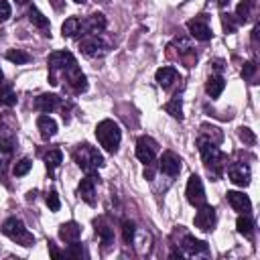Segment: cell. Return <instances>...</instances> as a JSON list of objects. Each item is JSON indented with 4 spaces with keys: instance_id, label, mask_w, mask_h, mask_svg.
I'll return each mask as SVG.
<instances>
[{
    "instance_id": "cell-1",
    "label": "cell",
    "mask_w": 260,
    "mask_h": 260,
    "mask_svg": "<svg viewBox=\"0 0 260 260\" xmlns=\"http://www.w3.org/2000/svg\"><path fill=\"white\" fill-rule=\"evenodd\" d=\"M197 146H199V152L203 156V162L209 171V175H213L215 179L221 177V169H223V162H225V156L223 152L217 148V144H213L211 140L199 136L197 138Z\"/></svg>"
},
{
    "instance_id": "cell-2",
    "label": "cell",
    "mask_w": 260,
    "mask_h": 260,
    "mask_svg": "<svg viewBox=\"0 0 260 260\" xmlns=\"http://www.w3.org/2000/svg\"><path fill=\"white\" fill-rule=\"evenodd\" d=\"M95 136L100 140V144L108 150V152H116L118 146H120V140H122V130L120 126L114 122V120H102L98 126H95Z\"/></svg>"
},
{
    "instance_id": "cell-3",
    "label": "cell",
    "mask_w": 260,
    "mask_h": 260,
    "mask_svg": "<svg viewBox=\"0 0 260 260\" xmlns=\"http://www.w3.org/2000/svg\"><path fill=\"white\" fill-rule=\"evenodd\" d=\"M73 158L79 165V169L85 171V173H95L100 167H104V156L91 144H87V142H83V144H79L75 148Z\"/></svg>"
},
{
    "instance_id": "cell-4",
    "label": "cell",
    "mask_w": 260,
    "mask_h": 260,
    "mask_svg": "<svg viewBox=\"0 0 260 260\" xmlns=\"http://www.w3.org/2000/svg\"><path fill=\"white\" fill-rule=\"evenodd\" d=\"M2 234L8 236L12 242H16V244H20V246H30V244L35 242L32 234L24 228L22 219H18V217H8V219L2 223Z\"/></svg>"
},
{
    "instance_id": "cell-5",
    "label": "cell",
    "mask_w": 260,
    "mask_h": 260,
    "mask_svg": "<svg viewBox=\"0 0 260 260\" xmlns=\"http://www.w3.org/2000/svg\"><path fill=\"white\" fill-rule=\"evenodd\" d=\"M75 63V57L69 53V51H55V53H51L49 55V67H51V83L53 85H57L59 81H57V73L61 71H65L69 65H73Z\"/></svg>"
},
{
    "instance_id": "cell-6",
    "label": "cell",
    "mask_w": 260,
    "mask_h": 260,
    "mask_svg": "<svg viewBox=\"0 0 260 260\" xmlns=\"http://www.w3.org/2000/svg\"><path fill=\"white\" fill-rule=\"evenodd\" d=\"M185 195H187V201L195 207L203 205L205 203V189H203V183L197 175H191L189 181H187V189H185Z\"/></svg>"
},
{
    "instance_id": "cell-7",
    "label": "cell",
    "mask_w": 260,
    "mask_h": 260,
    "mask_svg": "<svg viewBox=\"0 0 260 260\" xmlns=\"http://www.w3.org/2000/svg\"><path fill=\"white\" fill-rule=\"evenodd\" d=\"M156 150H158V144H156L154 138H150V136H142V138H138V142H136V156H138L140 162H144V165L152 162Z\"/></svg>"
},
{
    "instance_id": "cell-8",
    "label": "cell",
    "mask_w": 260,
    "mask_h": 260,
    "mask_svg": "<svg viewBox=\"0 0 260 260\" xmlns=\"http://www.w3.org/2000/svg\"><path fill=\"white\" fill-rule=\"evenodd\" d=\"M217 221V215H215V209L211 205H199V211L195 215V225L201 230V232H211L213 225Z\"/></svg>"
},
{
    "instance_id": "cell-9",
    "label": "cell",
    "mask_w": 260,
    "mask_h": 260,
    "mask_svg": "<svg viewBox=\"0 0 260 260\" xmlns=\"http://www.w3.org/2000/svg\"><path fill=\"white\" fill-rule=\"evenodd\" d=\"M79 49L83 55L87 57H100L106 53V43L98 37V35H87L81 43H79Z\"/></svg>"
},
{
    "instance_id": "cell-10",
    "label": "cell",
    "mask_w": 260,
    "mask_h": 260,
    "mask_svg": "<svg viewBox=\"0 0 260 260\" xmlns=\"http://www.w3.org/2000/svg\"><path fill=\"white\" fill-rule=\"evenodd\" d=\"M228 175H230V181L238 187H246L250 183V167L246 162H232L228 167Z\"/></svg>"
},
{
    "instance_id": "cell-11",
    "label": "cell",
    "mask_w": 260,
    "mask_h": 260,
    "mask_svg": "<svg viewBox=\"0 0 260 260\" xmlns=\"http://www.w3.org/2000/svg\"><path fill=\"white\" fill-rule=\"evenodd\" d=\"M95 175L87 173L85 179H81L79 187H77V195L87 203V205H95Z\"/></svg>"
},
{
    "instance_id": "cell-12",
    "label": "cell",
    "mask_w": 260,
    "mask_h": 260,
    "mask_svg": "<svg viewBox=\"0 0 260 260\" xmlns=\"http://www.w3.org/2000/svg\"><path fill=\"white\" fill-rule=\"evenodd\" d=\"M63 75H65V79L69 81V85H73V89H75L77 93H81V91L87 89V79H85V75L81 73V69L77 67V63L69 65V67L63 71Z\"/></svg>"
},
{
    "instance_id": "cell-13",
    "label": "cell",
    "mask_w": 260,
    "mask_h": 260,
    "mask_svg": "<svg viewBox=\"0 0 260 260\" xmlns=\"http://www.w3.org/2000/svg\"><path fill=\"white\" fill-rule=\"evenodd\" d=\"M158 169H160L165 175L175 177V175H179V171H181V158H179L175 152L167 150V152H162V156H160V165H158Z\"/></svg>"
},
{
    "instance_id": "cell-14",
    "label": "cell",
    "mask_w": 260,
    "mask_h": 260,
    "mask_svg": "<svg viewBox=\"0 0 260 260\" xmlns=\"http://www.w3.org/2000/svg\"><path fill=\"white\" fill-rule=\"evenodd\" d=\"M95 234L100 236L104 248H108V246L114 244V228H112V223L108 221V217H98V219H95Z\"/></svg>"
},
{
    "instance_id": "cell-15",
    "label": "cell",
    "mask_w": 260,
    "mask_h": 260,
    "mask_svg": "<svg viewBox=\"0 0 260 260\" xmlns=\"http://www.w3.org/2000/svg\"><path fill=\"white\" fill-rule=\"evenodd\" d=\"M187 28L189 32L197 39V41H209L211 39V28L207 26V22L203 18H191L187 22Z\"/></svg>"
},
{
    "instance_id": "cell-16",
    "label": "cell",
    "mask_w": 260,
    "mask_h": 260,
    "mask_svg": "<svg viewBox=\"0 0 260 260\" xmlns=\"http://www.w3.org/2000/svg\"><path fill=\"white\" fill-rule=\"evenodd\" d=\"M106 28V16L102 12H93L91 16H87V20L81 22V30H85L87 35H98Z\"/></svg>"
},
{
    "instance_id": "cell-17",
    "label": "cell",
    "mask_w": 260,
    "mask_h": 260,
    "mask_svg": "<svg viewBox=\"0 0 260 260\" xmlns=\"http://www.w3.org/2000/svg\"><path fill=\"white\" fill-rule=\"evenodd\" d=\"M225 197H228L230 205H232L236 211H240V213H248V211L252 209V203H250L248 195H244V193H240V191H228Z\"/></svg>"
},
{
    "instance_id": "cell-18",
    "label": "cell",
    "mask_w": 260,
    "mask_h": 260,
    "mask_svg": "<svg viewBox=\"0 0 260 260\" xmlns=\"http://www.w3.org/2000/svg\"><path fill=\"white\" fill-rule=\"evenodd\" d=\"M181 246H183L185 254H189V256H199V254H207L209 252L207 244L201 242V240H197V238H193V236H185Z\"/></svg>"
},
{
    "instance_id": "cell-19",
    "label": "cell",
    "mask_w": 260,
    "mask_h": 260,
    "mask_svg": "<svg viewBox=\"0 0 260 260\" xmlns=\"http://www.w3.org/2000/svg\"><path fill=\"white\" fill-rule=\"evenodd\" d=\"M79 236H81V225L77 221H67V223H63L59 228V238L63 242H69V244L71 242H77Z\"/></svg>"
},
{
    "instance_id": "cell-20",
    "label": "cell",
    "mask_w": 260,
    "mask_h": 260,
    "mask_svg": "<svg viewBox=\"0 0 260 260\" xmlns=\"http://www.w3.org/2000/svg\"><path fill=\"white\" fill-rule=\"evenodd\" d=\"M35 108L41 110V112H45V114H49L55 108H59V98L55 93H43V95H39L35 100Z\"/></svg>"
},
{
    "instance_id": "cell-21",
    "label": "cell",
    "mask_w": 260,
    "mask_h": 260,
    "mask_svg": "<svg viewBox=\"0 0 260 260\" xmlns=\"http://www.w3.org/2000/svg\"><path fill=\"white\" fill-rule=\"evenodd\" d=\"M37 128L41 130V134L45 138H51V136L57 134V122L51 116H39L37 118Z\"/></svg>"
},
{
    "instance_id": "cell-22",
    "label": "cell",
    "mask_w": 260,
    "mask_h": 260,
    "mask_svg": "<svg viewBox=\"0 0 260 260\" xmlns=\"http://www.w3.org/2000/svg\"><path fill=\"white\" fill-rule=\"evenodd\" d=\"M132 244H134V248H136L138 254H146L148 248H150V234L146 230H138L134 234V238H132Z\"/></svg>"
},
{
    "instance_id": "cell-23",
    "label": "cell",
    "mask_w": 260,
    "mask_h": 260,
    "mask_svg": "<svg viewBox=\"0 0 260 260\" xmlns=\"http://www.w3.org/2000/svg\"><path fill=\"white\" fill-rule=\"evenodd\" d=\"M177 79V69L175 67H160L158 71H156V83L160 85V87H169L173 81Z\"/></svg>"
},
{
    "instance_id": "cell-24",
    "label": "cell",
    "mask_w": 260,
    "mask_h": 260,
    "mask_svg": "<svg viewBox=\"0 0 260 260\" xmlns=\"http://www.w3.org/2000/svg\"><path fill=\"white\" fill-rule=\"evenodd\" d=\"M223 87H225V81H223L221 75H211V77L207 79V83H205V89H207V93H209L213 100L219 98V93L223 91Z\"/></svg>"
},
{
    "instance_id": "cell-25",
    "label": "cell",
    "mask_w": 260,
    "mask_h": 260,
    "mask_svg": "<svg viewBox=\"0 0 260 260\" xmlns=\"http://www.w3.org/2000/svg\"><path fill=\"white\" fill-rule=\"evenodd\" d=\"M236 228H238V232H240L242 236L252 238V234H254V219H252L248 213H242V215L238 217V221H236Z\"/></svg>"
},
{
    "instance_id": "cell-26",
    "label": "cell",
    "mask_w": 260,
    "mask_h": 260,
    "mask_svg": "<svg viewBox=\"0 0 260 260\" xmlns=\"http://www.w3.org/2000/svg\"><path fill=\"white\" fill-rule=\"evenodd\" d=\"M254 6H256L254 0H242V2L238 4V8H236V20H238V22H246V20L250 18Z\"/></svg>"
},
{
    "instance_id": "cell-27",
    "label": "cell",
    "mask_w": 260,
    "mask_h": 260,
    "mask_svg": "<svg viewBox=\"0 0 260 260\" xmlns=\"http://www.w3.org/2000/svg\"><path fill=\"white\" fill-rule=\"evenodd\" d=\"M28 20H30L35 26L43 28V30H47V28H49V18H47V16H43V12H41L37 6H30V8H28Z\"/></svg>"
},
{
    "instance_id": "cell-28",
    "label": "cell",
    "mask_w": 260,
    "mask_h": 260,
    "mask_svg": "<svg viewBox=\"0 0 260 260\" xmlns=\"http://www.w3.org/2000/svg\"><path fill=\"white\" fill-rule=\"evenodd\" d=\"M61 30H63V37H75L77 32H81V20H79L77 16H69V18L63 22Z\"/></svg>"
},
{
    "instance_id": "cell-29",
    "label": "cell",
    "mask_w": 260,
    "mask_h": 260,
    "mask_svg": "<svg viewBox=\"0 0 260 260\" xmlns=\"http://www.w3.org/2000/svg\"><path fill=\"white\" fill-rule=\"evenodd\" d=\"M61 160H63V152H61L59 148H51V150L45 154V165H47L49 173H53V171L61 165Z\"/></svg>"
},
{
    "instance_id": "cell-30",
    "label": "cell",
    "mask_w": 260,
    "mask_h": 260,
    "mask_svg": "<svg viewBox=\"0 0 260 260\" xmlns=\"http://www.w3.org/2000/svg\"><path fill=\"white\" fill-rule=\"evenodd\" d=\"M6 59H8L10 63H14V65H24V63L30 61V55L24 53V51H20V49H10V51L6 53Z\"/></svg>"
},
{
    "instance_id": "cell-31",
    "label": "cell",
    "mask_w": 260,
    "mask_h": 260,
    "mask_svg": "<svg viewBox=\"0 0 260 260\" xmlns=\"http://www.w3.org/2000/svg\"><path fill=\"white\" fill-rule=\"evenodd\" d=\"M201 136H203V138H207V140H211L213 144H219V142L223 140L221 130H219V128H215V126H201Z\"/></svg>"
},
{
    "instance_id": "cell-32",
    "label": "cell",
    "mask_w": 260,
    "mask_h": 260,
    "mask_svg": "<svg viewBox=\"0 0 260 260\" xmlns=\"http://www.w3.org/2000/svg\"><path fill=\"white\" fill-rule=\"evenodd\" d=\"M165 110L173 116V118H179V120H183V108H181V98L179 95H175L169 104H165Z\"/></svg>"
},
{
    "instance_id": "cell-33",
    "label": "cell",
    "mask_w": 260,
    "mask_h": 260,
    "mask_svg": "<svg viewBox=\"0 0 260 260\" xmlns=\"http://www.w3.org/2000/svg\"><path fill=\"white\" fill-rule=\"evenodd\" d=\"M0 104H6V106L16 104V95H14V91H12L10 85H2L0 87Z\"/></svg>"
},
{
    "instance_id": "cell-34",
    "label": "cell",
    "mask_w": 260,
    "mask_h": 260,
    "mask_svg": "<svg viewBox=\"0 0 260 260\" xmlns=\"http://www.w3.org/2000/svg\"><path fill=\"white\" fill-rule=\"evenodd\" d=\"M238 24H240V22L236 20V16H234V14L225 12V14L221 16V26H223V30H225V32H236Z\"/></svg>"
},
{
    "instance_id": "cell-35",
    "label": "cell",
    "mask_w": 260,
    "mask_h": 260,
    "mask_svg": "<svg viewBox=\"0 0 260 260\" xmlns=\"http://www.w3.org/2000/svg\"><path fill=\"white\" fill-rule=\"evenodd\" d=\"M134 234H136V225H134V221L124 219V221H122V236H124V242L130 244L132 238H134Z\"/></svg>"
},
{
    "instance_id": "cell-36",
    "label": "cell",
    "mask_w": 260,
    "mask_h": 260,
    "mask_svg": "<svg viewBox=\"0 0 260 260\" xmlns=\"http://www.w3.org/2000/svg\"><path fill=\"white\" fill-rule=\"evenodd\" d=\"M30 167H32L30 158H20V160H18V162L14 165L12 173H14V177H22V175H26V173L30 171Z\"/></svg>"
},
{
    "instance_id": "cell-37",
    "label": "cell",
    "mask_w": 260,
    "mask_h": 260,
    "mask_svg": "<svg viewBox=\"0 0 260 260\" xmlns=\"http://www.w3.org/2000/svg\"><path fill=\"white\" fill-rule=\"evenodd\" d=\"M45 201H47V205H49V209H51V211H59L61 201H59L57 191H49V193H47V197H45Z\"/></svg>"
},
{
    "instance_id": "cell-38",
    "label": "cell",
    "mask_w": 260,
    "mask_h": 260,
    "mask_svg": "<svg viewBox=\"0 0 260 260\" xmlns=\"http://www.w3.org/2000/svg\"><path fill=\"white\" fill-rule=\"evenodd\" d=\"M240 138H242L244 144H248V146H254V144H256V136H254V132H252L250 128H240Z\"/></svg>"
},
{
    "instance_id": "cell-39",
    "label": "cell",
    "mask_w": 260,
    "mask_h": 260,
    "mask_svg": "<svg viewBox=\"0 0 260 260\" xmlns=\"http://www.w3.org/2000/svg\"><path fill=\"white\" fill-rule=\"evenodd\" d=\"M254 73H256V63H254V61L244 63V67H242V77H244V79H252Z\"/></svg>"
},
{
    "instance_id": "cell-40",
    "label": "cell",
    "mask_w": 260,
    "mask_h": 260,
    "mask_svg": "<svg viewBox=\"0 0 260 260\" xmlns=\"http://www.w3.org/2000/svg\"><path fill=\"white\" fill-rule=\"evenodd\" d=\"M10 14H12L10 4H8L6 0H0V22H6V20L10 18Z\"/></svg>"
},
{
    "instance_id": "cell-41",
    "label": "cell",
    "mask_w": 260,
    "mask_h": 260,
    "mask_svg": "<svg viewBox=\"0 0 260 260\" xmlns=\"http://www.w3.org/2000/svg\"><path fill=\"white\" fill-rule=\"evenodd\" d=\"M65 254H67V256H81V254H83V250H81V244H77V242H71V244H69V248L65 250Z\"/></svg>"
},
{
    "instance_id": "cell-42",
    "label": "cell",
    "mask_w": 260,
    "mask_h": 260,
    "mask_svg": "<svg viewBox=\"0 0 260 260\" xmlns=\"http://www.w3.org/2000/svg\"><path fill=\"white\" fill-rule=\"evenodd\" d=\"M146 167H148V169H144V177H146V179H152V177H154V167H152V162H148Z\"/></svg>"
},
{
    "instance_id": "cell-43",
    "label": "cell",
    "mask_w": 260,
    "mask_h": 260,
    "mask_svg": "<svg viewBox=\"0 0 260 260\" xmlns=\"http://www.w3.org/2000/svg\"><path fill=\"white\" fill-rule=\"evenodd\" d=\"M49 250H51V256H53V258H59V256H61V254H59V250H57L51 242H49Z\"/></svg>"
},
{
    "instance_id": "cell-44",
    "label": "cell",
    "mask_w": 260,
    "mask_h": 260,
    "mask_svg": "<svg viewBox=\"0 0 260 260\" xmlns=\"http://www.w3.org/2000/svg\"><path fill=\"white\" fill-rule=\"evenodd\" d=\"M49 2L53 4L55 10H61V8H63V0H49Z\"/></svg>"
},
{
    "instance_id": "cell-45",
    "label": "cell",
    "mask_w": 260,
    "mask_h": 260,
    "mask_svg": "<svg viewBox=\"0 0 260 260\" xmlns=\"http://www.w3.org/2000/svg\"><path fill=\"white\" fill-rule=\"evenodd\" d=\"M217 4H225V2H230V0H215Z\"/></svg>"
},
{
    "instance_id": "cell-46",
    "label": "cell",
    "mask_w": 260,
    "mask_h": 260,
    "mask_svg": "<svg viewBox=\"0 0 260 260\" xmlns=\"http://www.w3.org/2000/svg\"><path fill=\"white\" fill-rule=\"evenodd\" d=\"M16 2H18V4H24V2H28V0H16Z\"/></svg>"
},
{
    "instance_id": "cell-47",
    "label": "cell",
    "mask_w": 260,
    "mask_h": 260,
    "mask_svg": "<svg viewBox=\"0 0 260 260\" xmlns=\"http://www.w3.org/2000/svg\"><path fill=\"white\" fill-rule=\"evenodd\" d=\"M2 77H4V75H2V69H0V83H2Z\"/></svg>"
},
{
    "instance_id": "cell-48",
    "label": "cell",
    "mask_w": 260,
    "mask_h": 260,
    "mask_svg": "<svg viewBox=\"0 0 260 260\" xmlns=\"http://www.w3.org/2000/svg\"><path fill=\"white\" fill-rule=\"evenodd\" d=\"M73 2H77V4H81V2H85V0H73Z\"/></svg>"
}]
</instances>
